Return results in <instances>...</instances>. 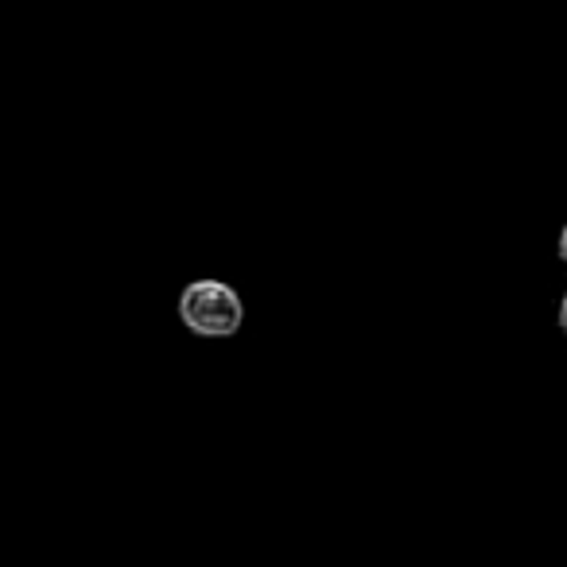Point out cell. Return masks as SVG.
I'll return each mask as SVG.
<instances>
[{
    "label": "cell",
    "mask_w": 567,
    "mask_h": 567,
    "mask_svg": "<svg viewBox=\"0 0 567 567\" xmlns=\"http://www.w3.org/2000/svg\"><path fill=\"white\" fill-rule=\"evenodd\" d=\"M179 319L187 331L203 334V339H229V334L241 331L245 303L229 284L195 280L179 296Z\"/></svg>",
    "instance_id": "1"
},
{
    "label": "cell",
    "mask_w": 567,
    "mask_h": 567,
    "mask_svg": "<svg viewBox=\"0 0 567 567\" xmlns=\"http://www.w3.org/2000/svg\"><path fill=\"white\" fill-rule=\"evenodd\" d=\"M559 257H564V265H567V226H564V234H559Z\"/></svg>",
    "instance_id": "2"
},
{
    "label": "cell",
    "mask_w": 567,
    "mask_h": 567,
    "mask_svg": "<svg viewBox=\"0 0 567 567\" xmlns=\"http://www.w3.org/2000/svg\"><path fill=\"white\" fill-rule=\"evenodd\" d=\"M559 327H564V334H567V296H564V303H559Z\"/></svg>",
    "instance_id": "3"
}]
</instances>
